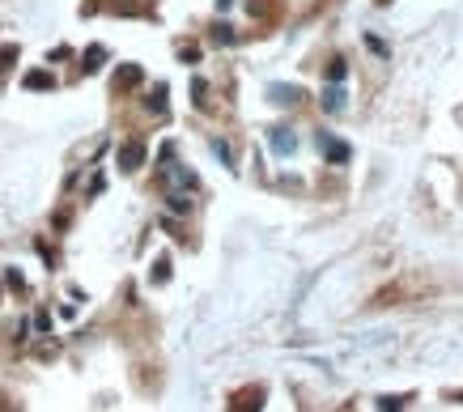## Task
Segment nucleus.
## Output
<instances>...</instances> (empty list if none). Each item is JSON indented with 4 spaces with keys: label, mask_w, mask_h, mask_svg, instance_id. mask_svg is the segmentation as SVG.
Listing matches in <instances>:
<instances>
[{
    "label": "nucleus",
    "mask_w": 463,
    "mask_h": 412,
    "mask_svg": "<svg viewBox=\"0 0 463 412\" xmlns=\"http://www.w3.org/2000/svg\"><path fill=\"white\" fill-rule=\"evenodd\" d=\"M26 85H30V89H47V85H51V77H47V73H30V77H26Z\"/></svg>",
    "instance_id": "6e6552de"
},
{
    "label": "nucleus",
    "mask_w": 463,
    "mask_h": 412,
    "mask_svg": "<svg viewBox=\"0 0 463 412\" xmlns=\"http://www.w3.org/2000/svg\"><path fill=\"white\" fill-rule=\"evenodd\" d=\"M383 412H399V399H383Z\"/></svg>",
    "instance_id": "9b49d317"
},
{
    "label": "nucleus",
    "mask_w": 463,
    "mask_h": 412,
    "mask_svg": "<svg viewBox=\"0 0 463 412\" xmlns=\"http://www.w3.org/2000/svg\"><path fill=\"white\" fill-rule=\"evenodd\" d=\"M149 111H153V115H162V111H166V85H158V89L149 94Z\"/></svg>",
    "instance_id": "0eeeda50"
},
{
    "label": "nucleus",
    "mask_w": 463,
    "mask_h": 412,
    "mask_svg": "<svg viewBox=\"0 0 463 412\" xmlns=\"http://www.w3.org/2000/svg\"><path fill=\"white\" fill-rule=\"evenodd\" d=\"M272 149H277V153H293V136H289L285 128H277V132H272Z\"/></svg>",
    "instance_id": "39448f33"
},
{
    "label": "nucleus",
    "mask_w": 463,
    "mask_h": 412,
    "mask_svg": "<svg viewBox=\"0 0 463 412\" xmlns=\"http://www.w3.org/2000/svg\"><path fill=\"white\" fill-rule=\"evenodd\" d=\"M213 153H217V158H221L226 166L234 162V153H230V145H226V140H213Z\"/></svg>",
    "instance_id": "1a4fd4ad"
},
{
    "label": "nucleus",
    "mask_w": 463,
    "mask_h": 412,
    "mask_svg": "<svg viewBox=\"0 0 463 412\" xmlns=\"http://www.w3.org/2000/svg\"><path fill=\"white\" fill-rule=\"evenodd\" d=\"M323 107H328V111H340V107H344V89H340V85H332V89L323 94Z\"/></svg>",
    "instance_id": "423d86ee"
},
{
    "label": "nucleus",
    "mask_w": 463,
    "mask_h": 412,
    "mask_svg": "<svg viewBox=\"0 0 463 412\" xmlns=\"http://www.w3.org/2000/svg\"><path fill=\"white\" fill-rule=\"evenodd\" d=\"M260 399H264V391H247V395H238L234 412H260Z\"/></svg>",
    "instance_id": "7ed1b4c3"
},
{
    "label": "nucleus",
    "mask_w": 463,
    "mask_h": 412,
    "mask_svg": "<svg viewBox=\"0 0 463 412\" xmlns=\"http://www.w3.org/2000/svg\"><path fill=\"white\" fill-rule=\"evenodd\" d=\"M140 81V68L136 64H128V68H119V77H115V89H132Z\"/></svg>",
    "instance_id": "20e7f679"
},
{
    "label": "nucleus",
    "mask_w": 463,
    "mask_h": 412,
    "mask_svg": "<svg viewBox=\"0 0 463 412\" xmlns=\"http://www.w3.org/2000/svg\"><path fill=\"white\" fill-rule=\"evenodd\" d=\"M344 73H348V68H344V60H332V68H328V77H332V81H344Z\"/></svg>",
    "instance_id": "9d476101"
},
{
    "label": "nucleus",
    "mask_w": 463,
    "mask_h": 412,
    "mask_svg": "<svg viewBox=\"0 0 463 412\" xmlns=\"http://www.w3.org/2000/svg\"><path fill=\"white\" fill-rule=\"evenodd\" d=\"M319 149L328 153L332 162H348V145H340V140H332V136H319Z\"/></svg>",
    "instance_id": "f03ea898"
},
{
    "label": "nucleus",
    "mask_w": 463,
    "mask_h": 412,
    "mask_svg": "<svg viewBox=\"0 0 463 412\" xmlns=\"http://www.w3.org/2000/svg\"><path fill=\"white\" fill-rule=\"evenodd\" d=\"M140 162H145V145H124L119 149V166L124 170H136Z\"/></svg>",
    "instance_id": "f257e3e1"
}]
</instances>
